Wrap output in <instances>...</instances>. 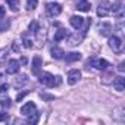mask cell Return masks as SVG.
<instances>
[{
	"label": "cell",
	"mask_w": 125,
	"mask_h": 125,
	"mask_svg": "<svg viewBox=\"0 0 125 125\" xmlns=\"http://www.w3.org/2000/svg\"><path fill=\"white\" fill-rule=\"evenodd\" d=\"M38 81L46 85V87H54L57 84H60V78L59 77H54L49 72H43V74H38Z\"/></svg>",
	"instance_id": "1"
},
{
	"label": "cell",
	"mask_w": 125,
	"mask_h": 125,
	"mask_svg": "<svg viewBox=\"0 0 125 125\" xmlns=\"http://www.w3.org/2000/svg\"><path fill=\"white\" fill-rule=\"evenodd\" d=\"M87 65L97 69V71H106L109 68V63H107V60L104 59H100V57H91L88 62H87Z\"/></svg>",
	"instance_id": "2"
},
{
	"label": "cell",
	"mask_w": 125,
	"mask_h": 125,
	"mask_svg": "<svg viewBox=\"0 0 125 125\" xmlns=\"http://www.w3.org/2000/svg\"><path fill=\"white\" fill-rule=\"evenodd\" d=\"M109 47L113 50V53H122V50H124V43H122V40L118 37V35H110L109 37Z\"/></svg>",
	"instance_id": "3"
},
{
	"label": "cell",
	"mask_w": 125,
	"mask_h": 125,
	"mask_svg": "<svg viewBox=\"0 0 125 125\" xmlns=\"http://www.w3.org/2000/svg\"><path fill=\"white\" fill-rule=\"evenodd\" d=\"M46 12H47V15L52 16V18L59 16V15L62 13V6H60L59 3H47V6H46Z\"/></svg>",
	"instance_id": "4"
},
{
	"label": "cell",
	"mask_w": 125,
	"mask_h": 125,
	"mask_svg": "<svg viewBox=\"0 0 125 125\" xmlns=\"http://www.w3.org/2000/svg\"><path fill=\"white\" fill-rule=\"evenodd\" d=\"M109 13H110V3L107 0H103V2H100V5L97 8V15L100 18H106Z\"/></svg>",
	"instance_id": "5"
},
{
	"label": "cell",
	"mask_w": 125,
	"mask_h": 125,
	"mask_svg": "<svg viewBox=\"0 0 125 125\" xmlns=\"http://www.w3.org/2000/svg\"><path fill=\"white\" fill-rule=\"evenodd\" d=\"M21 113H22L24 116H30V115H34V113H38L35 103H32V102L25 103V104L21 107Z\"/></svg>",
	"instance_id": "6"
},
{
	"label": "cell",
	"mask_w": 125,
	"mask_h": 125,
	"mask_svg": "<svg viewBox=\"0 0 125 125\" xmlns=\"http://www.w3.org/2000/svg\"><path fill=\"white\" fill-rule=\"evenodd\" d=\"M19 68H21L19 62H18L16 59H10V60L8 62L6 72H8V74H10V75H13V74H18V72H19Z\"/></svg>",
	"instance_id": "7"
},
{
	"label": "cell",
	"mask_w": 125,
	"mask_h": 125,
	"mask_svg": "<svg viewBox=\"0 0 125 125\" xmlns=\"http://www.w3.org/2000/svg\"><path fill=\"white\" fill-rule=\"evenodd\" d=\"M41 66H43V60H41V57H40V56H34L32 63H31V72L35 74V75H38Z\"/></svg>",
	"instance_id": "8"
},
{
	"label": "cell",
	"mask_w": 125,
	"mask_h": 125,
	"mask_svg": "<svg viewBox=\"0 0 125 125\" xmlns=\"http://www.w3.org/2000/svg\"><path fill=\"white\" fill-rule=\"evenodd\" d=\"M80 80H81V72H80L78 69H71V71L68 72V83H69L71 85L77 84Z\"/></svg>",
	"instance_id": "9"
},
{
	"label": "cell",
	"mask_w": 125,
	"mask_h": 125,
	"mask_svg": "<svg viewBox=\"0 0 125 125\" xmlns=\"http://www.w3.org/2000/svg\"><path fill=\"white\" fill-rule=\"evenodd\" d=\"M124 3L121 2V0H118V2H115L113 5H110V12H113V15H118L119 19H122V13H124Z\"/></svg>",
	"instance_id": "10"
},
{
	"label": "cell",
	"mask_w": 125,
	"mask_h": 125,
	"mask_svg": "<svg viewBox=\"0 0 125 125\" xmlns=\"http://www.w3.org/2000/svg\"><path fill=\"white\" fill-rule=\"evenodd\" d=\"M112 31H113V28H112V25L107 24V22H102V24L99 25V32H100L102 35H104V37H109V35L112 34Z\"/></svg>",
	"instance_id": "11"
},
{
	"label": "cell",
	"mask_w": 125,
	"mask_h": 125,
	"mask_svg": "<svg viewBox=\"0 0 125 125\" xmlns=\"http://www.w3.org/2000/svg\"><path fill=\"white\" fill-rule=\"evenodd\" d=\"M69 24H71V25H72L75 30H80V28L84 25V18L74 15V16H71V19H69Z\"/></svg>",
	"instance_id": "12"
},
{
	"label": "cell",
	"mask_w": 125,
	"mask_h": 125,
	"mask_svg": "<svg viewBox=\"0 0 125 125\" xmlns=\"http://www.w3.org/2000/svg\"><path fill=\"white\" fill-rule=\"evenodd\" d=\"M113 88L116 91H124L125 90V78L124 77H116L113 80Z\"/></svg>",
	"instance_id": "13"
},
{
	"label": "cell",
	"mask_w": 125,
	"mask_h": 125,
	"mask_svg": "<svg viewBox=\"0 0 125 125\" xmlns=\"http://www.w3.org/2000/svg\"><path fill=\"white\" fill-rule=\"evenodd\" d=\"M50 53H52V57L53 59H63L65 57V52L62 50L60 47H53Z\"/></svg>",
	"instance_id": "14"
},
{
	"label": "cell",
	"mask_w": 125,
	"mask_h": 125,
	"mask_svg": "<svg viewBox=\"0 0 125 125\" xmlns=\"http://www.w3.org/2000/svg\"><path fill=\"white\" fill-rule=\"evenodd\" d=\"M77 9L81 10V12H88V10L91 9V5H90L88 0H81V2L77 5Z\"/></svg>",
	"instance_id": "15"
},
{
	"label": "cell",
	"mask_w": 125,
	"mask_h": 125,
	"mask_svg": "<svg viewBox=\"0 0 125 125\" xmlns=\"http://www.w3.org/2000/svg\"><path fill=\"white\" fill-rule=\"evenodd\" d=\"M66 37H68V31L63 30V28H60V30H57L54 32V41H62V40L66 38Z\"/></svg>",
	"instance_id": "16"
},
{
	"label": "cell",
	"mask_w": 125,
	"mask_h": 125,
	"mask_svg": "<svg viewBox=\"0 0 125 125\" xmlns=\"http://www.w3.org/2000/svg\"><path fill=\"white\" fill-rule=\"evenodd\" d=\"M81 59V53H77V52H72V53H68L66 54V62L68 63H72V62H77Z\"/></svg>",
	"instance_id": "17"
},
{
	"label": "cell",
	"mask_w": 125,
	"mask_h": 125,
	"mask_svg": "<svg viewBox=\"0 0 125 125\" xmlns=\"http://www.w3.org/2000/svg\"><path fill=\"white\" fill-rule=\"evenodd\" d=\"M83 35H84V34H81V35H78V34L71 35V37H69V44H71V46H78V44L81 43V40H83Z\"/></svg>",
	"instance_id": "18"
},
{
	"label": "cell",
	"mask_w": 125,
	"mask_h": 125,
	"mask_svg": "<svg viewBox=\"0 0 125 125\" xmlns=\"http://www.w3.org/2000/svg\"><path fill=\"white\" fill-rule=\"evenodd\" d=\"M27 83H28L27 75H21V77H18V78L15 80V85H16V87H22V85L27 84Z\"/></svg>",
	"instance_id": "19"
},
{
	"label": "cell",
	"mask_w": 125,
	"mask_h": 125,
	"mask_svg": "<svg viewBox=\"0 0 125 125\" xmlns=\"http://www.w3.org/2000/svg\"><path fill=\"white\" fill-rule=\"evenodd\" d=\"M121 110H124V109L119 107V109H116V110L113 112V119H116V121H119V122H122V121L125 119V115L121 113Z\"/></svg>",
	"instance_id": "20"
},
{
	"label": "cell",
	"mask_w": 125,
	"mask_h": 125,
	"mask_svg": "<svg viewBox=\"0 0 125 125\" xmlns=\"http://www.w3.org/2000/svg\"><path fill=\"white\" fill-rule=\"evenodd\" d=\"M28 32H30V34H37V32H38V24H37V21H32V22L30 24Z\"/></svg>",
	"instance_id": "21"
},
{
	"label": "cell",
	"mask_w": 125,
	"mask_h": 125,
	"mask_svg": "<svg viewBox=\"0 0 125 125\" xmlns=\"http://www.w3.org/2000/svg\"><path fill=\"white\" fill-rule=\"evenodd\" d=\"M22 41H24V46H25L27 49H31V47L34 46V44H32V40L28 37V34H24V35H22Z\"/></svg>",
	"instance_id": "22"
},
{
	"label": "cell",
	"mask_w": 125,
	"mask_h": 125,
	"mask_svg": "<svg viewBox=\"0 0 125 125\" xmlns=\"http://www.w3.org/2000/svg\"><path fill=\"white\" fill-rule=\"evenodd\" d=\"M8 5L13 12H16L19 9V0H8Z\"/></svg>",
	"instance_id": "23"
},
{
	"label": "cell",
	"mask_w": 125,
	"mask_h": 125,
	"mask_svg": "<svg viewBox=\"0 0 125 125\" xmlns=\"http://www.w3.org/2000/svg\"><path fill=\"white\" fill-rule=\"evenodd\" d=\"M38 5V0H27V9L28 10H34Z\"/></svg>",
	"instance_id": "24"
},
{
	"label": "cell",
	"mask_w": 125,
	"mask_h": 125,
	"mask_svg": "<svg viewBox=\"0 0 125 125\" xmlns=\"http://www.w3.org/2000/svg\"><path fill=\"white\" fill-rule=\"evenodd\" d=\"M28 119H27V122L28 124H35L37 121H38V113H34V115H30V116H27Z\"/></svg>",
	"instance_id": "25"
},
{
	"label": "cell",
	"mask_w": 125,
	"mask_h": 125,
	"mask_svg": "<svg viewBox=\"0 0 125 125\" xmlns=\"http://www.w3.org/2000/svg\"><path fill=\"white\" fill-rule=\"evenodd\" d=\"M10 104H12V103H10V99H9V97H8V99H3V100H0V106H2V107H8V109H9Z\"/></svg>",
	"instance_id": "26"
},
{
	"label": "cell",
	"mask_w": 125,
	"mask_h": 125,
	"mask_svg": "<svg viewBox=\"0 0 125 125\" xmlns=\"http://www.w3.org/2000/svg\"><path fill=\"white\" fill-rule=\"evenodd\" d=\"M8 91H9V85L8 84H2V85H0V96L8 94Z\"/></svg>",
	"instance_id": "27"
},
{
	"label": "cell",
	"mask_w": 125,
	"mask_h": 125,
	"mask_svg": "<svg viewBox=\"0 0 125 125\" xmlns=\"http://www.w3.org/2000/svg\"><path fill=\"white\" fill-rule=\"evenodd\" d=\"M9 121V115L6 112H0V122H8Z\"/></svg>",
	"instance_id": "28"
},
{
	"label": "cell",
	"mask_w": 125,
	"mask_h": 125,
	"mask_svg": "<svg viewBox=\"0 0 125 125\" xmlns=\"http://www.w3.org/2000/svg\"><path fill=\"white\" fill-rule=\"evenodd\" d=\"M6 52H8L6 49H3V50H0V60H3V59H5V56H3V54H5Z\"/></svg>",
	"instance_id": "29"
},
{
	"label": "cell",
	"mask_w": 125,
	"mask_h": 125,
	"mask_svg": "<svg viewBox=\"0 0 125 125\" xmlns=\"http://www.w3.org/2000/svg\"><path fill=\"white\" fill-rule=\"evenodd\" d=\"M5 16V8H2V6H0V19H2Z\"/></svg>",
	"instance_id": "30"
},
{
	"label": "cell",
	"mask_w": 125,
	"mask_h": 125,
	"mask_svg": "<svg viewBox=\"0 0 125 125\" xmlns=\"http://www.w3.org/2000/svg\"><path fill=\"white\" fill-rule=\"evenodd\" d=\"M13 50H15V52H19V47H18V41H13Z\"/></svg>",
	"instance_id": "31"
},
{
	"label": "cell",
	"mask_w": 125,
	"mask_h": 125,
	"mask_svg": "<svg viewBox=\"0 0 125 125\" xmlns=\"http://www.w3.org/2000/svg\"><path fill=\"white\" fill-rule=\"evenodd\" d=\"M118 69H119L121 72H124V63H119V66H118Z\"/></svg>",
	"instance_id": "32"
}]
</instances>
